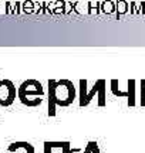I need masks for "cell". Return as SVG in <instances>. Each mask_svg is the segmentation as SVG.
Returning <instances> with one entry per match:
<instances>
[{
	"label": "cell",
	"instance_id": "1",
	"mask_svg": "<svg viewBox=\"0 0 145 153\" xmlns=\"http://www.w3.org/2000/svg\"><path fill=\"white\" fill-rule=\"evenodd\" d=\"M49 98H50L51 115L54 114V106H68L75 99L74 84L68 79L49 82Z\"/></svg>",
	"mask_w": 145,
	"mask_h": 153
},
{
	"label": "cell",
	"instance_id": "2",
	"mask_svg": "<svg viewBox=\"0 0 145 153\" xmlns=\"http://www.w3.org/2000/svg\"><path fill=\"white\" fill-rule=\"evenodd\" d=\"M16 87L10 79H0V106H10L16 99Z\"/></svg>",
	"mask_w": 145,
	"mask_h": 153
},
{
	"label": "cell",
	"instance_id": "3",
	"mask_svg": "<svg viewBox=\"0 0 145 153\" xmlns=\"http://www.w3.org/2000/svg\"><path fill=\"white\" fill-rule=\"evenodd\" d=\"M17 92L27 94V95H36V97H43L44 89H43V87H41V84L39 81H36V79H27V81H24L19 87Z\"/></svg>",
	"mask_w": 145,
	"mask_h": 153
},
{
	"label": "cell",
	"instance_id": "4",
	"mask_svg": "<svg viewBox=\"0 0 145 153\" xmlns=\"http://www.w3.org/2000/svg\"><path fill=\"white\" fill-rule=\"evenodd\" d=\"M17 98L20 99V102L27 106H37L41 104V97H36V95H27V94H20L17 92Z\"/></svg>",
	"mask_w": 145,
	"mask_h": 153
},
{
	"label": "cell",
	"instance_id": "5",
	"mask_svg": "<svg viewBox=\"0 0 145 153\" xmlns=\"http://www.w3.org/2000/svg\"><path fill=\"white\" fill-rule=\"evenodd\" d=\"M7 150L10 153H33V148L28 143H11L7 148Z\"/></svg>",
	"mask_w": 145,
	"mask_h": 153
},
{
	"label": "cell",
	"instance_id": "6",
	"mask_svg": "<svg viewBox=\"0 0 145 153\" xmlns=\"http://www.w3.org/2000/svg\"><path fill=\"white\" fill-rule=\"evenodd\" d=\"M33 4H34L33 1H24V3L22 4L23 11H24V13H28V14H30V13H33V11H34Z\"/></svg>",
	"mask_w": 145,
	"mask_h": 153
},
{
	"label": "cell",
	"instance_id": "7",
	"mask_svg": "<svg viewBox=\"0 0 145 153\" xmlns=\"http://www.w3.org/2000/svg\"><path fill=\"white\" fill-rule=\"evenodd\" d=\"M104 7H105L104 10L108 11V13H110V11H112V3H105V4H104Z\"/></svg>",
	"mask_w": 145,
	"mask_h": 153
}]
</instances>
